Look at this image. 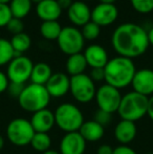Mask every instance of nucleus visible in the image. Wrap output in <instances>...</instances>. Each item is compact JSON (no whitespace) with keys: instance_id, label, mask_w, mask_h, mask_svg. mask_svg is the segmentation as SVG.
I'll use <instances>...</instances> for the list:
<instances>
[{"instance_id":"nucleus-14","label":"nucleus","mask_w":153,"mask_h":154,"mask_svg":"<svg viewBox=\"0 0 153 154\" xmlns=\"http://www.w3.org/2000/svg\"><path fill=\"white\" fill-rule=\"evenodd\" d=\"M45 88L48 91L50 97L59 99L69 92L70 77L63 72L53 73L50 79L45 84Z\"/></svg>"},{"instance_id":"nucleus-5","label":"nucleus","mask_w":153,"mask_h":154,"mask_svg":"<svg viewBox=\"0 0 153 154\" xmlns=\"http://www.w3.org/2000/svg\"><path fill=\"white\" fill-rule=\"evenodd\" d=\"M54 114L56 125L65 133L79 131L85 122L81 109L72 103L60 104L54 111Z\"/></svg>"},{"instance_id":"nucleus-34","label":"nucleus","mask_w":153,"mask_h":154,"mask_svg":"<svg viewBox=\"0 0 153 154\" xmlns=\"http://www.w3.org/2000/svg\"><path fill=\"white\" fill-rule=\"evenodd\" d=\"M89 77L91 78V80L94 82V83H96V82L105 81L104 68H91Z\"/></svg>"},{"instance_id":"nucleus-19","label":"nucleus","mask_w":153,"mask_h":154,"mask_svg":"<svg viewBox=\"0 0 153 154\" xmlns=\"http://www.w3.org/2000/svg\"><path fill=\"white\" fill-rule=\"evenodd\" d=\"M36 13L41 20L44 21H57L62 14L57 0H42L36 6Z\"/></svg>"},{"instance_id":"nucleus-27","label":"nucleus","mask_w":153,"mask_h":154,"mask_svg":"<svg viewBox=\"0 0 153 154\" xmlns=\"http://www.w3.org/2000/svg\"><path fill=\"white\" fill-rule=\"evenodd\" d=\"M14 49L11 44V41L0 38V66L8 65L14 59Z\"/></svg>"},{"instance_id":"nucleus-20","label":"nucleus","mask_w":153,"mask_h":154,"mask_svg":"<svg viewBox=\"0 0 153 154\" xmlns=\"http://www.w3.org/2000/svg\"><path fill=\"white\" fill-rule=\"evenodd\" d=\"M79 133L86 142L96 143L103 138L105 134V127L93 120L85 121L80 128Z\"/></svg>"},{"instance_id":"nucleus-11","label":"nucleus","mask_w":153,"mask_h":154,"mask_svg":"<svg viewBox=\"0 0 153 154\" xmlns=\"http://www.w3.org/2000/svg\"><path fill=\"white\" fill-rule=\"evenodd\" d=\"M87 142L77 132L65 133L60 140L59 152L60 154H84L86 151Z\"/></svg>"},{"instance_id":"nucleus-26","label":"nucleus","mask_w":153,"mask_h":154,"mask_svg":"<svg viewBox=\"0 0 153 154\" xmlns=\"http://www.w3.org/2000/svg\"><path fill=\"white\" fill-rule=\"evenodd\" d=\"M62 27L58 21H44L40 26V34L46 40H57Z\"/></svg>"},{"instance_id":"nucleus-22","label":"nucleus","mask_w":153,"mask_h":154,"mask_svg":"<svg viewBox=\"0 0 153 154\" xmlns=\"http://www.w3.org/2000/svg\"><path fill=\"white\" fill-rule=\"evenodd\" d=\"M87 62L85 60L83 54H76V55L68 56L67 60H66L65 68L66 72L70 75H79L85 72L86 68H87Z\"/></svg>"},{"instance_id":"nucleus-31","label":"nucleus","mask_w":153,"mask_h":154,"mask_svg":"<svg viewBox=\"0 0 153 154\" xmlns=\"http://www.w3.org/2000/svg\"><path fill=\"white\" fill-rule=\"evenodd\" d=\"M12 18L13 15L8 4L0 3V27L6 26Z\"/></svg>"},{"instance_id":"nucleus-18","label":"nucleus","mask_w":153,"mask_h":154,"mask_svg":"<svg viewBox=\"0 0 153 154\" xmlns=\"http://www.w3.org/2000/svg\"><path fill=\"white\" fill-rule=\"evenodd\" d=\"M137 134V127L134 122L121 120L115 125L113 135L116 142L121 145H128L135 140Z\"/></svg>"},{"instance_id":"nucleus-46","label":"nucleus","mask_w":153,"mask_h":154,"mask_svg":"<svg viewBox=\"0 0 153 154\" xmlns=\"http://www.w3.org/2000/svg\"><path fill=\"white\" fill-rule=\"evenodd\" d=\"M82 1H89V0H82Z\"/></svg>"},{"instance_id":"nucleus-2","label":"nucleus","mask_w":153,"mask_h":154,"mask_svg":"<svg viewBox=\"0 0 153 154\" xmlns=\"http://www.w3.org/2000/svg\"><path fill=\"white\" fill-rule=\"evenodd\" d=\"M104 72L106 84L122 89L131 85L136 68L131 59L118 56L109 60L104 67Z\"/></svg>"},{"instance_id":"nucleus-16","label":"nucleus","mask_w":153,"mask_h":154,"mask_svg":"<svg viewBox=\"0 0 153 154\" xmlns=\"http://www.w3.org/2000/svg\"><path fill=\"white\" fill-rule=\"evenodd\" d=\"M32 126H33L35 132H41V133H48L56 125L55 114L51 110L43 109L33 113L31 120Z\"/></svg>"},{"instance_id":"nucleus-36","label":"nucleus","mask_w":153,"mask_h":154,"mask_svg":"<svg viewBox=\"0 0 153 154\" xmlns=\"http://www.w3.org/2000/svg\"><path fill=\"white\" fill-rule=\"evenodd\" d=\"M10 85V80H8L6 73L0 70V93L8 90V87Z\"/></svg>"},{"instance_id":"nucleus-43","label":"nucleus","mask_w":153,"mask_h":154,"mask_svg":"<svg viewBox=\"0 0 153 154\" xmlns=\"http://www.w3.org/2000/svg\"><path fill=\"white\" fill-rule=\"evenodd\" d=\"M42 154H60V152H58V151H56V150H48V151H46V152H44V153H42Z\"/></svg>"},{"instance_id":"nucleus-6","label":"nucleus","mask_w":153,"mask_h":154,"mask_svg":"<svg viewBox=\"0 0 153 154\" xmlns=\"http://www.w3.org/2000/svg\"><path fill=\"white\" fill-rule=\"evenodd\" d=\"M35 133L31 122L24 118L13 119L8 124L5 130L8 140L16 147H25L29 145Z\"/></svg>"},{"instance_id":"nucleus-28","label":"nucleus","mask_w":153,"mask_h":154,"mask_svg":"<svg viewBox=\"0 0 153 154\" xmlns=\"http://www.w3.org/2000/svg\"><path fill=\"white\" fill-rule=\"evenodd\" d=\"M81 32L85 40H88V41L96 40V39L100 36L101 26H99L98 24H96V23L92 22V21H89V22L86 23L83 26Z\"/></svg>"},{"instance_id":"nucleus-30","label":"nucleus","mask_w":153,"mask_h":154,"mask_svg":"<svg viewBox=\"0 0 153 154\" xmlns=\"http://www.w3.org/2000/svg\"><path fill=\"white\" fill-rule=\"evenodd\" d=\"M93 121H96V123H99L100 125H102L103 127H106L109 124L112 122V114L108 113L106 111H103L101 109H98L93 114Z\"/></svg>"},{"instance_id":"nucleus-1","label":"nucleus","mask_w":153,"mask_h":154,"mask_svg":"<svg viewBox=\"0 0 153 154\" xmlns=\"http://www.w3.org/2000/svg\"><path fill=\"white\" fill-rule=\"evenodd\" d=\"M111 43L118 56L131 60L144 55L150 45L148 32L135 23H124L116 27Z\"/></svg>"},{"instance_id":"nucleus-24","label":"nucleus","mask_w":153,"mask_h":154,"mask_svg":"<svg viewBox=\"0 0 153 154\" xmlns=\"http://www.w3.org/2000/svg\"><path fill=\"white\" fill-rule=\"evenodd\" d=\"M31 147L35 151L40 153H44L46 151L50 150L51 147V138L48 133H41V132H36L35 135L33 136L31 142Z\"/></svg>"},{"instance_id":"nucleus-3","label":"nucleus","mask_w":153,"mask_h":154,"mask_svg":"<svg viewBox=\"0 0 153 154\" xmlns=\"http://www.w3.org/2000/svg\"><path fill=\"white\" fill-rule=\"evenodd\" d=\"M148 99L143 94L130 91L122 97L118 113L122 120L137 122L147 116Z\"/></svg>"},{"instance_id":"nucleus-33","label":"nucleus","mask_w":153,"mask_h":154,"mask_svg":"<svg viewBox=\"0 0 153 154\" xmlns=\"http://www.w3.org/2000/svg\"><path fill=\"white\" fill-rule=\"evenodd\" d=\"M25 85L24 84H19V83H13V82H10V85L8 87V91L10 93V95L12 97H16L18 99L20 97V94L22 93L23 89H24Z\"/></svg>"},{"instance_id":"nucleus-4","label":"nucleus","mask_w":153,"mask_h":154,"mask_svg":"<svg viewBox=\"0 0 153 154\" xmlns=\"http://www.w3.org/2000/svg\"><path fill=\"white\" fill-rule=\"evenodd\" d=\"M50 99L45 86L31 83L24 87L22 93L18 97V103L23 110L35 113L40 110L46 109Z\"/></svg>"},{"instance_id":"nucleus-38","label":"nucleus","mask_w":153,"mask_h":154,"mask_svg":"<svg viewBox=\"0 0 153 154\" xmlns=\"http://www.w3.org/2000/svg\"><path fill=\"white\" fill-rule=\"evenodd\" d=\"M147 116L153 122V95L148 99V107H147Z\"/></svg>"},{"instance_id":"nucleus-35","label":"nucleus","mask_w":153,"mask_h":154,"mask_svg":"<svg viewBox=\"0 0 153 154\" xmlns=\"http://www.w3.org/2000/svg\"><path fill=\"white\" fill-rule=\"evenodd\" d=\"M113 154H137L134 149L127 145H121L113 149Z\"/></svg>"},{"instance_id":"nucleus-17","label":"nucleus","mask_w":153,"mask_h":154,"mask_svg":"<svg viewBox=\"0 0 153 154\" xmlns=\"http://www.w3.org/2000/svg\"><path fill=\"white\" fill-rule=\"evenodd\" d=\"M87 65L91 68H104L108 63V54L106 49L99 44H91L83 54Z\"/></svg>"},{"instance_id":"nucleus-7","label":"nucleus","mask_w":153,"mask_h":154,"mask_svg":"<svg viewBox=\"0 0 153 154\" xmlns=\"http://www.w3.org/2000/svg\"><path fill=\"white\" fill-rule=\"evenodd\" d=\"M69 92L77 102L81 104H87L96 97V83L92 81L89 75L86 73L74 75L70 77Z\"/></svg>"},{"instance_id":"nucleus-41","label":"nucleus","mask_w":153,"mask_h":154,"mask_svg":"<svg viewBox=\"0 0 153 154\" xmlns=\"http://www.w3.org/2000/svg\"><path fill=\"white\" fill-rule=\"evenodd\" d=\"M116 0H100V3H106V4H115Z\"/></svg>"},{"instance_id":"nucleus-13","label":"nucleus","mask_w":153,"mask_h":154,"mask_svg":"<svg viewBox=\"0 0 153 154\" xmlns=\"http://www.w3.org/2000/svg\"><path fill=\"white\" fill-rule=\"evenodd\" d=\"M131 86L133 91L149 97L153 95V70L149 68H142L136 70L133 77Z\"/></svg>"},{"instance_id":"nucleus-21","label":"nucleus","mask_w":153,"mask_h":154,"mask_svg":"<svg viewBox=\"0 0 153 154\" xmlns=\"http://www.w3.org/2000/svg\"><path fill=\"white\" fill-rule=\"evenodd\" d=\"M53 75V70L51 67L47 63L39 62L37 64H34L33 71L31 75V82L33 84H38V85H43L48 82L50 77Z\"/></svg>"},{"instance_id":"nucleus-25","label":"nucleus","mask_w":153,"mask_h":154,"mask_svg":"<svg viewBox=\"0 0 153 154\" xmlns=\"http://www.w3.org/2000/svg\"><path fill=\"white\" fill-rule=\"evenodd\" d=\"M11 44L13 46L15 53L17 54H21L25 53L26 51H29V47L32 45V40L31 37L27 34H25L24 32H20V34L14 35L13 38L11 39Z\"/></svg>"},{"instance_id":"nucleus-42","label":"nucleus","mask_w":153,"mask_h":154,"mask_svg":"<svg viewBox=\"0 0 153 154\" xmlns=\"http://www.w3.org/2000/svg\"><path fill=\"white\" fill-rule=\"evenodd\" d=\"M3 147H4V138H3V136L0 134V150L3 149Z\"/></svg>"},{"instance_id":"nucleus-40","label":"nucleus","mask_w":153,"mask_h":154,"mask_svg":"<svg viewBox=\"0 0 153 154\" xmlns=\"http://www.w3.org/2000/svg\"><path fill=\"white\" fill-rule=\"evenodd\" d=\"M147 32H148V40H149V44L153 46V27H151V29H150Z\"/></svg>"},{"instance_id":"nucleus-15","label":"nucleus","mask_w":153,"mask_h":154,"mask_svg":"<svg viewBox=\"0 0 153 154\" xmlns=\"http://www.w3.org/2000/svg\"><path fill=\"white\" fill-rule=\"evenodd\" d=\"M67 16L70 22L77 26H84L91 21V11L85 1H75L67 10Z\"/></svg>"},{"instance_id":"nucleus-45","label":"nucleus","mask_w":153,"mask_h":154,"mask_svg":"<svg viewBox=\"0 0 153 154\" xmlns=\"http://www.w3.org/2000/svg\"><path fill=\"white\" fill-rule=\"evenodd\" d=\"M31 1L32 2H33V3H39V2H41V1H42V0H31Z\"/></svg>"},{"instance_id":"nucleus-37","label":"nucleus","mask_w":153,"mask_h":154,"mask_svg":"<svg viewBox=\"0 0 153 154\" xmlns=\"http://www.w3.org/2000/svg\"><path fill=\"white\" fill-rule=\"evenodd\" d=\"M96 154H113V148L107 144L101 145L96 150Z\"/></svg>"},{"instance_id":"nucleus-8","label":"nucleus","mask_w":153,"mask_h":154,"mask_svg":"<svg viewBox=\"0 0 153 154\" xmlns=\"http://www.w3.org/2000/svg\"><path fill=\"white\" fill-rule=\"evenodd\" d=\"M58 46L63 54L67 56L80 54L84 48L85 39L81 31L75 26H65L62 29L57 39Z\"/></svg>"},{"instance_id":"nucleus-9","label":"nucleus","mask_w":153,"mask_h":154,"mask_svg":"<svg viewBox=\"0 0 153 154\" xmlns=\"http://www.w3.org/2000/svg\"><path fill=\"white\" fill-rule=\"evenodd\" d=\"M122 97L120 89L105 83L96 89L94 100L98 105V109L113 114L118 112Z\"/></svg>"},{"instance_id":"nucleus-29","label":"nucleus","mask_w":153,"mask_h":154,"mask_svg":"<svg viewBox=\"0 0 153 154\" xmlns=\"http://www.w3.org/2000/svg\"><path fill=\"white\" fill-rule=\"evenodd\" d=\"M130 3L139 14H148L153 11V0H130Z\"/></svg>"},{"instance_id":"nucleus-10","label":"nucleus","mask_w":153,"mask_h":154,"mask_svg":"<svg viewBox=\"0 0 153 154\" xmlns=\"http://www.w3.org/2000/svg\"><path fill=\"white\" fill-rule=\"evenodd\" d=\"M34 63L32 60L24 56L15 57L8 64L6 75L10 82L19 84H25L31 79L32 71H33Z\"/></svg>"},{"instance_id":"nucleus-12","label":"nucleus","mask_w":153,"mask_h":154,"mask_svg":"<svg viewBox=\"0 0 153 154\" xmlns=\"http://www.w3.org/2000/svg\"><path fill=\"white\" fill-rule=\"evenodd\" d=\"M118 11L115 4L100 3L91 11V21L99 26H108L118 19Z\"/></svg>"},{"instance_id":"nucleus-44","label":"nucleus","mask_w":153,"mask_h":154,"mask_svg":"<svg viewBox=\"0 0 153 154\" xmlns=\"http://www.w3.org/2000/svg\"><path fill=\"white\" fill-rule=\"evenodd\" d=\"M12 0H0V3H4V4H8Z\"/></svg>"},{"instance_id":"nucleus-23","label":"nucleus","mask_w":153,"mask_h":154,"mask_svg":"<svg viewBox=\"0 0 153 154\" xmlns=\"http://www.w3.org/2000/svg\"><path fill=\"white\" fill-rule=\"evenodd\" d=\"M32 4L33 2L31 0H12L8 6H10L13 17L22 20L24 17L29 14L32 10Z\"/></svg>"},{"instance_id":"nucleus-32","label":"nucleus","mask_w":153,"mask_h":154,"mask_svg":"<svg viewBox=\"0 0 153 154\" xmlns=\"http://www.w3.org/2000/svg\"><path fill=\"white\" fill-rule=\"evenodd\" d=\"M6 29H8V31L10 32H12L13 35H17V34H20V32H23L24 24H23L21 19L14 18L13 17L10 22H8V24L6 25Z\"/></svg>"},{"instance_id":"nucleus-39","label":"nucleus","mask_w":153,"mask_h":154,"mask_svg":"<svg viewBox=\"0 0 153 154\" xmlns=\"http://www.w3.org/2000/svg\"><path fill=\"white\" fill-rule=\"evenodd\" d=\"M58 3H59L60 8H61V10H68V8H70V5L72 4V0H57Z\"/></svg>"}]
</instances>
